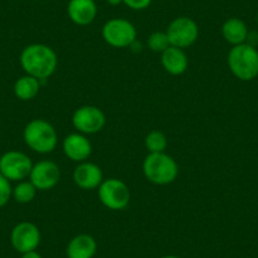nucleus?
Returning a JSON list of instances; mask_svg holds the SVG:
<instances>
[{
  "label": "nucleus",
  "mask_w": 258,
  "mask_h": 258,
  "mask_svg": "<svg viewBox=\"0 0 258 258\" xmlns=\"http://www.w3.org/2000/svg\"><path fill=\"white\" fill-rule=\"evenodd\" d=\"M19 62L26 75L33 76L39 81L51 78L58 66L57 53L43 43H32L24 47Z\"/></svg>",
  "instance_id": "obj_1"
},
{
  "label": "nucleus",
  "mask_w": 258,
  "mask_h": 258,
  "mask_svg": "<svg viewBox=\"0 0 258 258\" xmlns=\"http://www.w3.org/2000/svg\"><path fill=\"white\" fill-rule=\"evenodd\" d=\"M23 140L32 151L39 155H47L53 152L57 147L58 136L49 121L44 119H33L24 128Z\"/></svg>",
  "instance_id": "obj_2"
},
{
  "label": "nucleus",
  "mask_w": 258,
  "mask_h": 258,
  "mask_svg": "<svg viewBox=\"0 0 258 258\" xmlns=\"http://www.w3.org/2000/svg\"><path fill=\"white\" fill-rule=\"evenodd\" d=\"M143 173L153 185H170L177 177L178 166L167 153H148L143 161Z\"/></svg>",
  "instance_id": "obj_3"
},
{
  "label": "nucleus",
  "mask_w": 258,
  "mask_h": 258,
  "mask_svg": "<svg viewBox=\"0 0 258 258\" xmlns=\"http://www.w3.org/2000/svg\"><path fill=\"white\" fill-rule=\"evenodd\" d=\"M228 66L233 75L242 81H250L258 76V51L247 43L233 46L228 53Z\"/></svg>",
  "instance_id": "obj_4"
},
{
  "label": "nucleus",
  "mask_w": 258,
  "mask_h": 258,
  "mask_svg": "<svg viewBox=\"0 0 258 258\" xmlns=\"http://www.w3.org/2000/svg\"><path fill=\"white\" fill-rule=\"evenodd\" d=\"M103 38L114 48L131 47L137 41V29L124 18H113L106 22L101 29Z\"/></svg>",
  "instance_id": "obj_5"
},
{
  "label": "nucleus",
  "mask_w": 258,
  "mask_h": 258,
  "mask_svg": "<svg viewBox=\"0 0 258 258\" xmlns=\"http://www.w3.org/2000/svg\"><path fill=\"white\" fill-rule=\"evenodd\" d=\"M98 197L101 204L109 210L125 209L131 202V190L125 182L118 178L104 180L98 187Z\"/></svg>",
  "instance_id": "obj_6"
},
{
  "label": "nucleus",
  "mask_w": 258,
  "mask_h": 258,
  "mask_svg": "<svg viewBox=\"0 0 258 258\" xmlns=\"http://www.w3.org/2000/svg\"><path fill=\"white\" fill-rule=\"evenodd\" d=\"M32 167L31 157L21 151H8L0 157V173L11 182L26 180L29 177Z\"/></svg>",
  "instance_id": "obj_7"
},
{
  "label": "nucleus",
  "mask_w": 258,
  "mask_h": 258,
  "mask_svg": "<svg viewBox=\"0 0 258 258\" xmlns=\"http://www.w3.org/2000/svg\"><path fill=\"white\" fill-rule=\"evenodd\" d=\"M171 46L177 48H187L199 38V27L197 22L188 17H178L173 19L166 29Z\"/></svg>",
  "instance_id": "obj_8"
},
{
  "label": "nucleus",
  "mask_w": 258,
  "mask_h": 258,
  "mask_svg": "<svg viewBox=\"0 0 258 258\" xmlns=\"http://www.w3.org/2000/svg\"><path fill=\"white\" fill-rule=\"evenodd\" d=\"M105 114L95 105H83L73 114L74 128L81 135H96L105 125Z\"/></svg>",
  "instance_id": "obj_9"
},
{
  "label": "nucleus",
  "mask_w": 258,
  "mask_h": 258,
  "mask_svg": "<svg viewBox=\"0 0 258 258\" xmlns=\"http://www.w3.org/2000/svg\"><path fill=\"white\" fill-rule=\"evenodd\" d=\"M11 243L21 254L36 250L41 243V232L34 223L21 222L12 229Z\"/></svg>",
  "instance_id": "obj_10"
},
{
  "label": "nucleus",
  "mask_w": 258,
  "mask_h": 258,
  "mask_svg": "<svg viewBox=\"0 0 258 258\" xmlns=\"http://www.w3.org/2000/svg\"><path fill=\"white\" fill-rule=\"evenodd\" d=\"M61 178L58 165L53 161L43 160L34 163L29 173V181L38 191H47L53 188Z\"/></svg>",
  "instance_id": "obj_11"
},
{
  "label": "nucleus",
  "mask_w": 258,
  "mask_h": 258,
  "mask_svg": "<svg viewBox=\"0 0 258 258\" xmlns=\"http://www.w3.org/2000/svg\"><path fill=\"white\" fill-rule=\"evenodd\" d=\"M62 151L69 160L80 163L90 157L93 147L86 136L78 132L71 133L64 138L62 142Z\"/></svg>",
  "instance_id": "obj_12"
},
{
  "label": "nucleus",
  "mask_w": 258,
  "mask_h": 258,
  "mask_svg": "<svg viewBox=\"0 0 258 258\" xmlns=\"http://www.w3.org/2000/svg\"><path fill=\"white\" fill-rule=\"evenodd\" d=\"M74 182L83 190H94L104 181L103 171L93 162H80L74 170Z\"/></svg>",
  "instance_id": "obj_13"
},
{
  "label": "nucleus",
  "mask_w": 258,
  "mask_h": 258,
  "mask_svg": "<svg viewBox=\"0 0 258 258\" xmlns=\"http://www.w3.org/2000/svg\"><path fill=\"white\" fill-rule=\"evenodd\" d=\"M69 18L78 26H89L98 14L95 0H70L68 6Z\"/></svg>",
  "instance_id": "obj_14"
},
{
  "label": "nucleus",
  "mask_w": 258,
  "mask_h": 258,
  "mask_svg": "<svg viewBox=\"0 0 258 258\" xmlns=\"http://www.w3.org/2000/svg\"><path fill=\"white\" fill-rule=\"evenodd\" d=\"M161 63L166 73L170 75L178 76L186 73L188 68V58L182 48L170 46L161 53Z\"/></svg>",
  "instance_id": "obj_15"
},
{
  "label": "nucleus",
  "mask_w": 258,
  "mask_h": 258,
  "mask_svg": "<svg viewBox=\"0 0 258 258\" xmlns=\"http://www.w3.org/2000/svg\"><path fill=\"white\" fill-rule=\"evenodd\" d=\"M98 244L93 235L79 234L69 242L66 247L68 258H93L95 255Z\"/></svg>",
  "instance_id": "obj_16"
},
{
  "label": "nucleus",
  "mask_w": 258,
  "mask_h": 258,
  "mask_svg": "<svg viewBox=\"0 0 258 258\" xmlns=\"http://www.w3.org/2000/svg\"><path fill=\"white\" fill-rule=\"evenodd\" d=\"M222 34L225 41L232 46L245 43L248 36V28L244 22L239 18H229L222 27Z\"/></svg>",
  "instance_id": "obj_17"
},
{
  "label": "nucleus",
  "mask_w": 258,
  "mask_h": 258,
  "mask_svg": "<svg viewBox=\"0 0 258 258\" xmlns=\"http://www.w3.org/2000/svg\"><path fill=\"white\" fill-rule=\"evenodd\" d=\"M41 89V81L33 76L24 75L14 83V95L22 101H29L36 98Z\"/></svg>",
  "instance_id": "obj_18"
},
{
  "label": "nucleus",
  "mask_w": 258,
  "mask_h": 258,
  "mask_svg": "<svg viewBox=\"0 0 258 258\" xmlns=\"http://www.w3.org/2000/svg\"><path fill=\"white\" fill-rule=\"evenodd\" d=\"M37 188L34 187L31 181H19L13 187L12 198L16 200L18 204H29L34 200L37 195Z\"/></svg>",
  "instance_id": "obj_19"
},
{
  "label": "nucleus",
  "mask_w": 258,
  "mask_h": 258,
  "mask_svg": "<svg viewBox=\"0 0 258 258\" xmlns=\"http://www.w3.org/2000/svg\"><path fill=\"white\" fill-rule=\"evenodd\" d=\"M167 145V137L161 131H152V132L148 133L145 140V146L148 153L165 152Z\"/></svg>",
  "instance_id": "obj_20"
},
{
  "label": "nucleus",
  "mask_w": 258,
  "mask_h": 258,
  "mask_svg": "<svg viewBox=\"0 0 258 258\" xmlns=\"http://www.w3.org/2000/svg\"><path fill=\"white\" fill-rule=\"evenodd\" d=\"M147 44L151 51L157 52V53H162L171 46L167 33L160 31L153 32L152 34H150L147 39Z\"/></svg>",
  "instance_id": "obj_21"
},
{
  "label": "nucleus",
  "mask_w": 258,
  "mask_h": 258,
  "mask_svg": "<svg viewBox=\"0 0 258 258\" xmlns=\"http://www.w3.org/2000/svg\"><path fill=\"white\" fill-rule=\"evenodd\" d=\"M12 194H13L12 182L0 173V208L8 204L9 200L12 199Z\"/></svg>",
  "instance_id": "obj_22"
},
{
  "label": "nucleus",
  "mask_w": 258,
  "mask_h": 258,
  "mask_svg": "<svg viewBox=\"0 0 258 258\" xmlns=\"http://www.w3.org/2000/svg\"><path fill=\"white\" fill-rule=\"evenodd\" d=\"M151 3L152 0H123V4L133 11H145L151 6Z\"/></svg>",
  "instance_id": "obj_23"
},
{
  "label": "nucleus",
  "mask_w": 258,
  "mask_h": 258,
  "mask_svg": "<svg viewBox=\"0 0 258 258\" xmlns=\"http://www.w3.org/2000/svg\"><path fill=\"white\" fill-rule=\"evenodd\" d=\"M245 43L249 44V46H253L255 47L258 44V33L257 32H248V36H247V41H245Z\"/></svg>",
  "instance_id": "obj_24"
},
{
  "label": "nucleus",
  "mask_w": 258,
  "mask_h": 258,
  "mask_svg": "<svg viewBox=\"0 0 258 258\" xmlns=\"http://www.w3.org/2000/svg\"><path fill=\"white\" fill-rule=\"evenodd\" d=\"M21 258H42V255L37 250H31V252L23 253Z\"/></svg>",
  "instance_id": "obj_25"
},
{
  "label": "nucleus",
  "mask_w": 258,
  "mask_h": 258,
  "mask_svg": "<svg viewBox=\"0 0 258 258\" xmlns=\"http://www.w3.org/2000/svg\"><path fill=\"white\" fill-rule=\"evenodd\" d=\"M106 2H108V3L113 7H116V6H119V4L123 3V0H106Z\"/></svg>",
  "instance_id": "obj_26"
},
{
  "label": "nucleus",
  "mask_w": 258,
  "mask_h": 258,
  "mask_svg": "<svg viewBox=\"0 0 258 258\" xmlns=\"http://www.w3.org/2000/svg\"><path fill=\"white\" fill-rule=\"evenodd\" d=\"M161 258H180V257H177V255H163V257Z\"/></svg>",
  "instance_id": "obj_27"
},
{
  "label": "nucleus",
  "mask_w": 258,
  "mask_h": 258,
  "mask_svg": "<svg viewBox=\"0 0 258 258\" xmlns=\"http://www.w3.org/2000/svg\"><path fill=\"white\" fill-rule=\"evenodd\" d=\"M257 23H258V16H257Z\"/></svg>",
  "instance_id": "obj_28"
}]
</instances>
